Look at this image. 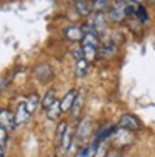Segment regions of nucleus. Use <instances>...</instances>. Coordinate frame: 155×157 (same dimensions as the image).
Listing matches in <instances>:
<instances>
[{
  "mask_svg": "<svg viewBox=\"0 0 155 157\" xmlns=\"http://www.w3.org/2000/svg\"><path fill=\"white\" fill-rule=\"evenodd\" d=\"M82 53H84V59L90 64V62H93V61L96 59L98 48H96V47H88V45H85V47H82Z\"/></svg>",
  "mask_w": 155,
  "mask_h": 157,
  "instance_id": "16",
  "label": "nucleus"
},
{
  "mask_svg": "<svg viewBox=\"0 0 155 157\" xmlns=\"http://www.w3.org/2000/svg\"><path fill=\"white\" fill-rule=\"evenodd\" d=\"M30 114H28V110H27V106L25 103H20L14 112V121H16V126H22V124H25L28 120H30Z\"/></svg>",
  "mask_w": 155,
  "mask_h": 157,
  "instance_id": "5",
  "label": "nucleus"
},
{
  "mask_svg": "<svg viewBox=\"0 0 155 157\" xmlns=\"http://www.w3.org/2000/svg\"><path fill=\"white\" fill-rule=\"evenodd\" d=\"M92 27H93V30L96 31L98 36H99L102 31H105V20H104V16H102V14H98V13H96Z\"/></svg>",
  "mask_w": 155,
  "mask_h": 157,
  "instance_id": "14",
  "label": "nucleus"
},
{
  "mask_svg": "<svg viewBox=\"0 0 155 157\" xmlns=\"http://www.w3.org/2000/svg\"><path fill=\"white\" fill-rule=\"evenodd\" d=\"M75 8H76V11H78L81 16H88L93 6H92L90 3H87L85 0H75Z\"/></svg>",
  "mask_w": 155,
  "mask_h": 157,
  "instance_id": "13",
  "label": "nucleus"
},
{
  "mask_svg": "<svg viewBox=\"0 0 155 157\" xmlns=\"http://www.w3.org/2000/svg\"><path fill=\"white\" fill-rule=\"evenodd\" d=\"M126 2H115L109 8V17L113 22H123L126 17Z\"/></svg>",
  "mask_w": 155,
  "mask_h": 157,
  "instance_id": "3",
  "label": "nucleus"
},
{
  "mask_svg": "<svg viewBox=\"0 0 155 157\" xmlns=\"http://www.w3.org/2000/svg\"><path fill=\"white\" fill-rule=\"evenodd\" d=\"M82 104H84V98H82L81 94H78V97H76V100H75V103H73V107H72V110H70L72 117H78V115L81 114Z\"/></svg>",
  "mask_w": 155,
  "mask_h": 157,
  "instance_id": "18",
  "label": "nucleus"
},
{
  "mask_svg": "<svg viewBox=\"0 0 155 157\" xmlns=\"http://www.w3.org/2000/svg\"><path fill=\"white\" fill-rule=\"evenodd\" d=\"M39 104H40V98H39L37 94H30L28 98L25 100V106H27V110H28V114H30V115L34 114Z\"/></svg>",
  "mask_w": 155,
  "mask_h": 157,
  "instance_id": "11",
  "label": "nucleus"
},
{
  "mask_svg": "<svg viewBox=\"0 0 155 157\" xmlns=\"http://www.w3.org/2000/svg\"><path fill=\"white\" fill-rule=\"evenodd\" d=\"M67 123L65 121H59V124H57V128H56V139H57V142H61L62 140V137H64V134H65V131H67Z\"/></svg>",
  "mask_w": 155,
  "mask_h": 157,
  "instance_id": "20",
  "label": "nucleus"
},
{
  "mask_svg": "<svg viewBox=\"0 0 155 157\" xmlns=\"http://www.w3.org/2000/svg\"><path fill=\"white\" fill-rule=\"evenodd\" d=\"M90 131H92V121L90 118H84L79 121L78 131H76V137L79 140H85L88 136H90Z\"/></svg>",
  "mask_w": 155,
  "mask_h": 157,
  "instance_id": "8",
  "label": "nucleus"
},
{
  "mask_svg": "<svg viewBox=\"0 0 155 157\" xmlns=\"http://www.w3.org/2000/svg\"><path fill=\"white\" fill-rule=\"evenodd\" d=\"M73 136H75V132H73L70 128H67V131H65V134H64L62 140L59 142L61 149H62L64 152H68V149L72 148V143H73Z\"/></svg>",
  "mask_w": 155,
  "mask_h": 157,
  "instance_id": "9",
  "label": "nucleus"
},
{
  "mask_svg": "<svg viewBox=\"0 0 155 157\" xmlns=\"http://www.w3.org/2000/svg\"><path fill=\"white\" fill-rule=\"evenodd\" d=\"M137 16H138V19H140L141 22H146V20H147V10H146V6L138 5V6H137Z\"/></svg>",
  "mask_w": 155,
  "mask_h": 157,
  "instance_id": "21",
  "label": "nucleus"
},
{
  "mask_svg": "<svg viewBox=\"0 0 155 157\" xmlns=\"http://www.w3.org/2000/svg\"><path fill=\"white\" fill-rule=\"evenodd\" d=\"M54 101H56V94H54V90H48L45 95H43V98L40 100V106H42V109L47 110Z\"/></svg>",
  "mask_w": 155,
  "mask_h": 157,
  "instance_id": "17",
  "label": "nucleus"
},
{
  "mask_svg": "<svg viewBox=\"0 0 155 157\" xmlns=\"http://www.w3.org/2000/svg\"><path fill=\"white\" fill-rule=\"evenodd\" d=\"M6 140H8V131L0 126V146H3L6 143Z\"/></svg>",
  "mask_w": 155,
  "mask_h": 157,
  "instance_id": "22",
  "label": "nucleus"
},
{
  "mask_svg": "<svg viewBox=\"0 0 155 157\" xmlns=\"http://www.w3.org/2000/svg\"><path fill=\"white\" fill-rule=\"evenodd\" d=\"M0 126L5 128L6 131L16 129V121H14V114L9 112L8 109H2L0 110Z\"/></svg>",
  "mask_w": 155,
  "mask_h": 157,
  "instance_id": "4",
  "label": "nucleus"
},
{
  "mask_svg": "<svg viewBox=\"0 0 155 157\" xmlns=\"http://www.w3.org/2000/svg\"><path fill=\"white\" fill-rule=\"evenodd\" d=\"M118 128L126 129L129 132H135V131L141 129V121L134 114H124V115H121V118L118 121Z\"/></svg>",
  "mask_w": 155,
  "mask_h": 157,
  "instance_id": "1",
  "label": "nucleus"
},
{
  "mask_svg": "<svg viewBox=\"0 0 155 157\" xmlns=\"http://www.w3.org/2000/svg\"><path fill=\"white\" fill-rule=\"evenodd\" d=\"M87 70H88V62L84 58L82 59H78L76 61V69H75L76 78H84L87 75Z\"/></svg>",
  "mask_w": 155,
  "mask_h": 157,
  "instance_id": "15",
  "label": "nucleus"
},
{
  "mask_svg": "<svg viewBox=\"0 0 155 157\" xmlns=\"http://www.w3.org/2000/svg\"><path fill=\"white\" fill-rule=\"evenodd\" d=\"M73 56H75L76 61H78V59H82V58H84L82 48H73Z\"/></svg>",
  "mask_w": 155,
  "mask_h": 157,
  "instance_id": "23",
  "label": "nucleus"
},
{
  "mask_svg": "<svg viewBox=\"0 0 155 157\" xmlns=\"http://www.w3.org/2000/svg\"><path fill=\"white\" fill-rule=\"evenodd\" d=\"M93 10L98 14H102L109 10V0H95L93 2Z\"/></svg>",
  "mask_w": 155,
  "mask_h": 157,
  "instance_id": "19",
  "label": "nucleus"
},
{
  "mask_svg": "<svg viewBox=\"0 0 155 157\" xmlns=\"http://www.w3.org/2000/svg\"><path fill=\"white\" fill-rule=\"evenodd\" d=\"M34 76L37 78V81H40L42 84H47L48 81L53 79L54 76V72L51 69V65L47 64V62H42L36 67V70H34Z\"/></svg>",
  "mask_w": 155,
  "mask_h": 157,
  "instance_id": "2",
  "label": "nucleus"
},
{
  "mask_svg": "<svg viewBox=\"0 0 155 157\" xmlns=\"http://www.w3.org/2000/svg\"><path fill=\"white\" fill-rule=\"evenodd\" d=\"M149 2H152V3H155V0H149Z\"/></svg>",
  "mask_w": 155,
  "mask_h": 157,
  "instance_id": "26",
  "label": "nucleus"
},
{
  "mask_svg": "<svg viewBox=\"0 0 155 157\" xmlns=\"http://www.w3.org/2000/svg\"><path fill=\"white\" fill-rule=\"evenodd\" d=\"M82 47H85V45H88V47H99V36L95 33V31H92V33H84V37H82Z\"/></svg>",
  "mask_w": 155,
  "mask_h": 157,
  "instance_id": "10",
  "label": "nucleus"
},
{
  "mask_svg": "<svg viewBox=\"0 0 155 157\" xmlns=\"http://www.w3.org/2000/svg\"><path fill=\"white\" fill-rule=\"evenodd\" d=\"M64 34H65V37H67L68 40H72V42L82 40V37H84V31H82V28L78 27V25H68L67 28H65Z\"/></svg>",
  "mask_w": 155,
  "mask_h": 157,
  "instance_id": "7",
  "label": "nucleus"
},
{
  "mask_svg": "<svg viewBox=\"0 0 155 157\" xmlns=\"http://www.w3.org/2000/svg\"><path fill=\"white\" fill-rule=\"evenodd\" d=\"M76 97H78L76 89H72V90H68L67 94L64 95V98L61 100V109H62V112H70L72 110Z\"/></svg>",
  "mask_w": 155,
  "mask_h": 157,
  "instance_id": "6",
  "label": "nucleus"
},
{
  "mask_svg": "<svg viewBox=\"0 0 155 157\" xmlns=\"http://www.w3.org/2000/svg\"><path fill=\"white\" fill-rule=\"evenodd\" d=\"M0 157H5V151H3V146H0Z\"/></svg>",
  "mask_w": 155,
  "mask_h": 157,
  "instance_id": "25",
  "label": "nucleus"
},
{
  "mask_svg": "<svg viewBox=\"0 0 155 157\" xmlns=\"http://www.w3.org/2000/svg\"><path fill=\"white\" fill-rule=\"evenodd\" d=\"M141 0H126V3H140Z\"/></svg>",
  "mask_w": 155,
  "mask_h": 157,
  "instance_id": "24",
  "label": "nucleus"
},
{
  "mask_svg": "<svg viewBox=\"0 0 155 157\" xmlns=\"http://www.w3.org/2000/svg\"><path fill=\"white\" fill-rule=\"evenodd\" d=\"M62 114V109H61V100H56L48 109H47V117L50 120H57Z\"/></svg>",
  "mask_w": 155,
  "mask_h": 157,
  "instance_id": "12",
  "label": "nucleus"
}]
</instances>
